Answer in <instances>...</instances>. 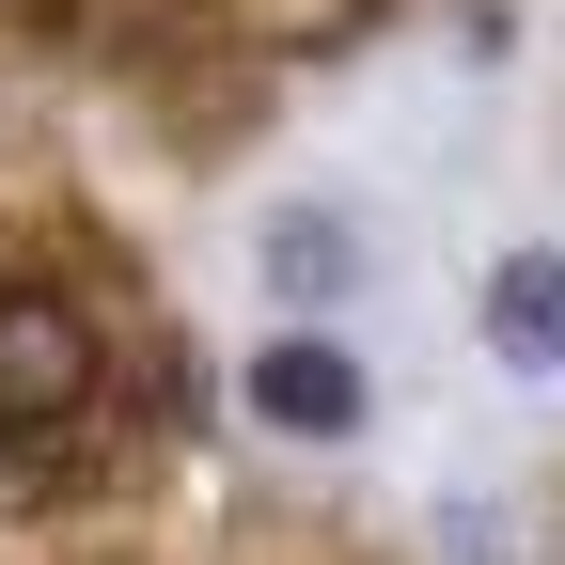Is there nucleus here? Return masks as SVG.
<instances>
[{
    "mask_svg": "<svg viewBox=\"0 0 565 565\" xmlns=\"http://www.w3.org/2000/svg\"><path fill=\"white\" fill-rule=\"evenodd\" d=\"M110 393V330L63 282H0V440H63Z\"/></svg>",
    "mask_w": 565,
    "mask_h": 565,
    "instance_id": "obj_1",
    "label": "nucleus"
},
{
    "mask_svg": "<svg viewBox=\"0 0 565 565\" xmlns=\"http://www.w3.org/2000/svg\"><path fill=\"white\" fill-rule=\"evenodd\" d=\"M236 408L267 424V440H315V456H330V440H362V424H377V377H362V345H345V330L299 315V330H267L252 362H236Z\"/></svg>",
    "mask_w": 565,
    "mask_h": 565,
    "instance_id": "obj_2",
    "label": "nucleus"
},
{
    "mask_svg": "<svg viewBox=\"0 0 565 565\" xmlns=\"http://www.w3.org/2000/svg\"><path fill=\"white\" fill-rule=\"evenodd\" d=\"M252 282H267L282 315H315V330H330V315L377 282V236L345 221L330 189H282V204H252Z\"/></svg>",
    "mask_w": 565,
    "mask_h": 565,
    "instance_id": "obj_3",
    "label": "nucleus"
},
{
    "mask_svg": "<svg viewBox=\"0 0 565 565\" xmlns=\"http://www.w3.org/2000/svg\"><path fill=\"white\" fill-rule=\"evenodd\" d=\"M17 17H63V0H17Z\"/></svg>",
    "mask_w": 565,
    "mask_h": 565,
    "instance_id": "obj_5",
    "label": "nucleus"
},
{
    "mask_svg": "<svg viewBox=\"0 0 565 565\" xmlns=\"http://www.w3.org/2000/svg\"><path fill=\"white\" fill-rule=\"evenodd\" d=\"M471 330H487V362H503V377H565V236H534V252L487 267Z\"/></svg>",
    "mask_w": 565,
    "mask_h": 565,
    "instance_id": "obj_4",
    "label": "nucleus"
}]
</instances>
